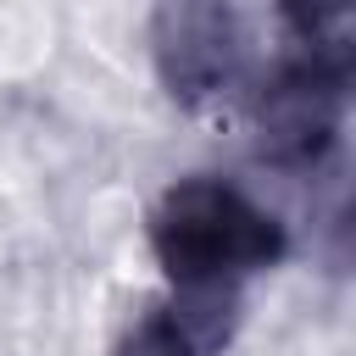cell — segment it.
<instances>
[{
	"label": "cell",
	"mask_w": 356,
	"mask_h": 356,
	"mask_svg": "<svg viewBox=\"0 0 356 356\" xmlns=\"http://www.w3.org/2000/svg\"><path fill=\"white\" fill-rule=\"evenodd\" d=\"M250 100V134H256V156L273 161V167H306L328 150L339 117L350 111L295 50L267 72L256 78V89L245 95Z\"/></svg>",
	"instance_id": "obj_3"
},
{
	"label": "cell",
	"mask_w": 356,
	"mask_h": 356,
	"mask_svg": "<svg viewBox=\"0 0 356 356\" xmlns=\"http://www.w3.org/2000/svg\"><path fill=\"white\" fill-rule=\"evenodd\" d=\"M150 61L184 111H211L256 89V39L234 6L172 0L150 11Z\"/></svg>",
	"instance_id": "obj_2"
},
{
	"label": "cell",
	"mask_w": 356,
	"mask_h": 356,
	"mask_svg": "<svg viewBox=\"0 0 356 356\" xmlns=\"http://www.w3.org/2000/svg\"><path fill=\"white\" fill-rule=\"evenodd\" d=\"M111 356H200V350H195V339L178 328V317H172L167 306H150V312L111 345Z\"/></svg>",
	"instance_id": "obj_5"
},
{
	"label": "cell",
	"mask_w": 356,
	"mask_h": 356,
	"mask_svg": "<svg viewBox=\"0 0 356 356\" xmlns=\"http://www.w3.org/2000/svg\"><path fill=\"white\" fill-rule=\"evenodd\" d=\"M295 56L345 100L356 106V6H289Z\"/></svg>",
	"instance_id": "obj_4"
},
{
	"label": "cell",
	"mask_w": 356,
	"mask_h": 356,
	"mask_svg": "<svg viewBox=\"0 0 356 356\" xmlns=\"http://www.w3.org/2000/svg\"><path fill=\"white\" fill-rule=\"evenodd\" d=\"M323 267L339 278H356V189L323 217Z\"/></svg>",
	"instance_id": "obj_6"
},
{
	"label": "cell",
	"mask_w": 356,
	"mask_h": 356,
	"mask_svg": "<svg viewBox=\"0 0 356 356\" xmlns=\"http://www.w3.org/2000/svg\"><path fill=\"white\" fill-rule=\"evenodd\" d=\"M150 250L172 289H245L289 256V234L239 184L200 172L150 206Z\"/></svg>",
	"instance_id": "obj_1"
}]
</instances>
